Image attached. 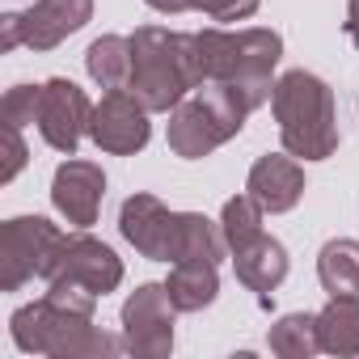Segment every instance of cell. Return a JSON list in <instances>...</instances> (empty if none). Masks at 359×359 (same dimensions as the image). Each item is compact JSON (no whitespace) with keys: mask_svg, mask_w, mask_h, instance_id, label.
Masks as SVG:
<instances>
[{"mask_svg":"<svg viewBox=\"0 0 359 359\" xmlns=\"http://www.w3.org/2000/svg\"><path fill=\"white\" fill-rule=\"evenodd\" d=\"M283 60V39L266 26H250L241 30V55H237V76L229 81L250 110L266 106L275 93V68Z\"/></svg>","mask_w":359,"mask_h":359,"instance_id":"cell-12","label":"cell"},{"mask_svg":"<svg viewBox=\"0 0 359 359\" xmlns=\"http://www.w3.org/2000/svg\"><path fill=\"white\" fill-rule=\"evenodd\" d=\"M271 110L279 123V144L296 161H330L338 152V114L334 89L304 68H292L275 81Z\"/></svg>","mask_w":359,"mask_h":359,"instance_id":"cell-1","label":"cell"},{"mask_svg":"<svg viewBox=\"0 0 359 359\" xmlns=\"http://www.w3.org/2000/svg\"><path fill=\"white\" fill-rule=\"evenodd\" d=\"M13 47H26L22 13H5V18H0V51H13Z\"/></svg>","mask_w":359,"mask_h":359,"instance_id":"cell-26","label":"cell"},{"mask_svg":"<svg viewBox=\"0 0 359 359\" xmlns=\"http://www.w3.org/2000/svg\"><path fill=\"white\" fill-rule=\"evenodd\" d=\"M148 9H156V13H165V18H173V13H187V9H195L191 0H144Z\"/></svg>","mask_w":359,"mask_h":359,"instance_id":"cell-28","label":"cell"},{"mask_svg":"<svg viewBox=\"0 0 359 359\" xmlns=\"http://www.w3.org/2000/svg\"><path fill=\"white\" fill-rule=\"evenodd\" d=\"M26 140H22V127H9L5 123V169H0V182H13V177L26 169Z\"/></svg>","mask_w":359,"mask_h":359,"instance_id":"cell-25","label":"cell"},{"mask_svg":"<svg viewBox=\"0 0 359 359\" xmlns=\"http://www.w3.org/2000/svg\"><path fill=\"white\" fill-rule=\"evenodd\" d=\"M89 18H93V0H34L22 13L26 47L30 51H55L64 39L85 30Z\"/></svg>","mask_w":359,"mask_h":359,"instance_id":"cell-14","label":"cell"},{"mask_svg":"<svg viewBox=\"0 0 359 359\" xmlns=\"http://www.w3.org/2000/svg\"><path fill=\"white\" fill-rule=\"evenodd\" d=\"M317 279L325 296H359V241H325L317 254Z\"/></svg>","mask_w":359,"mask_h":359,"instance_id":"cell-18","label":"cell"},{"mask_svg":"<svg viewBox=\"0 0 359 359\" xmlns=\"http://www.w3.org/2000/svg\"><path fill=\"white\" fill-rule=\"evenodd\" d=\"M254 110L245 106V97L233 89V85H220V81H203L191 97H182L173 110H169V148L173 156L182 161H203L212 156L220 144H229L233 135H241L245 118Z\"/></svg>","mask_w":359,"mask_h":359,"instance_id":"cell-4","label":"cell"},{"mask_svg":"<svg viewBox=\"0 0 359 359\" xmlns=\"http://www.w3.org/2000/svg\"><path fill=\"white\" fill-rule=\"evenodd\" d=\"M127 89L152 110L169 114L182 97L199 89L195 68V39L165 26H140L131 34V81Z\"/></svg>","mask_w":359,"mask_h":359,"instance_id":"cell-2","label":"cell"},{"mask_svg":"<svg viewBox=\"0 0 359 359\" xmlns=\"http://www.w3.org/2000/svg\"><path fill=\"white\" fill-rule=\"evenodd\" d=\"M195 5V13H203V18H212V22H250L254 13H258V5L262 0H191Z\"/></svg>","mask_w":359,"mask_h":359,"instance_id":"cell-24","label":"cell"},{"mask_svg":"<svg viewBox=\"0 0 359 359\" xmlns=\"http://www.w3.org/2000/svg\"><path fill=\"white\" fill-rule=\"evenodd\" d=\"M118 233L140 258H152V262H173L177 258V212H169L148 191L131 195L118 208Z\"/></svg>","mask_w":359,"mask_h":359,"instance_id":"cell-9","label":"cell"},{"mask_svg":"<svg viewBox=\"0 0 359 359\" xmlns=\"http://www.w3.org/2000/svg\"><path fill=\"white\" fill-rule=\"evenodd\" d=\"M342 30H346L351 47L359 51V0H346V22H342Z\"/></svg>","mask_w":359,"mask_h":359,"instance_id":"cell-27","label":"cell"},{"mask_svg":"<svg viewBox=\"0 0 359 359\" xmlns=\"http://www.w3.org/2000/svg\"><path fill=\"white\" fill-rule=\"evenodd\" d=\"M85 72L102 89H127L131 81V39L123 34H102L85 51Z\"/></svg>","mask_w":359,"mask_h":359,"instance_id":"cell-19","label":"cell"},{"mask_svg":"<svg viewBox=\"0 0 359 359\" xmlns=\"http://www.w3.org/2000/svg\"><path fill=\"white\" fill-rule=\"evenodd\" d=\"M68 233L47 216H13L0 229V292H22L30 279H51Z\"/></svg>","mask_w":359,"mask_h":359,"instance_id":"cell-5","label":"cell"},{"mask_svg":"<svg viewBox=\"0 0 359 359\" xmlns=\"http://www.w3.org/2000/svg\"><path fill=\"white\" fill-rule=\"evenodd\" d=\"M9 334H13L18 351L51 355V359H102V355L127 351V342L106 334L102 325H93L89 313H72L51 296L22 304L9 317Z\"/></svg>","mask_w":359,"mask_h":359,"instance_id":"cell-3","label":"cell"},{"mask_svg":"<svg viewBox=\"0 0 359 359\" xmlns=\"http://www.w3.org/2000/svg\"><path fill=\"white\" fill-rule=\"evenodd\" d=\"M233 271H237V283L250 287L258 296V304L266 309L271 292L287 279V250H283V241H275V237L262 233L258 241L233 250Z\"/></svg>","mask_w":359,"mask_h":359,"instance_id":"cell-15","label":"cell"},{"mask_svg":"<svg viewBox=\"0 0 359 359\" xmlns=\"http://www.w3.org/2000/svg\"><path fill=\"white\" fill-rule=\"evenodd\" d=\"M165 287H169V300H173L177 313H203V309L216 304V296H220V271H216V262H208V258L173 262Z\"/></svg>","mask_w":359,"mask_h":359,"instance_id":"cell-16","label":"cell"},{"mask_svg":"<svg viewBox=\"0 0 359 359\" xmlns=\"http://www.w3.org/2000/svg\"><path fill=\"white\" fill-rule=\"evenodd\" d=\"M89 118H93V102L89 93L68 81V76H51L43 85V106H39V131L43 140L64 152V156H76L81 140L89 135Z\"/></svg>","mask_w":359,"mask_h":359,"instance_id":"cell-8","label":"cell"},{"mask_svg":"<svg viewBox=\"0 0 359 359\" xmlns=\"http://www.w3.org/2000/svg\"><path fill=\"white\" fill-rule=\"evenodd\" d=\"M51 279H72V283H81V287H89V292H97V296H110V292L123 283V258H118L106 241H97V237H89V233L81 229L76 237L64 241Z\"/></svg>","mask_w":359,"mask_h":359,"instance_id":"cell-11","label":"cell"},{"mask_svg":"<svg viewBox=\"0 0 359 359\" xmlns=\"http://www.w3.org/2000/svg\"><path fill=\"white\" fill-rule=\"evenodd\" d=\"M102 199H106V173H102L97 161L68 156V161L55 169V177H51V203H55V212H60L72 229L97 224Z\"/></svg>","mask_w":359,"mask_h":359,"instance_id":"cell-10","label":"cell"},{"mask_svg":"<svg viewBox=\"0 0 359 359\" xmlns=\"http://www.w3.org/2000/svg\"><path fill=\"white\" fill-rule=\"evenodd\" d=\"M262 220H266V208H262L250 191L237 195V199H229L224 212H220V229H224L229 254L241 250V245H250V241H258V237H262Z\"/></svg>","mask_w":359,"mask_h":359,"instance_id":"cell-22","label":"cell"},{"mask_svg":"<svg viewBox=\"0 0 359 359\" xmlns=\"http://www.w3.org/2000/svg\"><path fill=\"white\" fill-rule=\"evenodd\" d=\"M173 300H169V287L165 283H140L127 300H123V342H127V355H140V359H169L173 351Z\"/></svg>","mask_w":359,"mask_h":359,"instance_id":"cell-6","label":"cell"},{"mask_svg":"<svg viewBox=\"0 0 359 359\" xmlns=\"http://www.w3.org/2000/svg\"><path fill=\"white\" fill-rule=\"evenodd\" d=\"M317 346L334 359L359 355V296H330V304L317 313Z\"/></svg>","mask_w":359,"mask_h":359,"instance_id":"cell-17","label":"cell"},{"mask_svg":"<svg viewBox=\"0 0 359 359\" xmlns=\"http://www.w3.org/2000/svg\"><path fill=\"white\" fill-rule=\"evenodd\" d=\"M245 191L271 216H283V212H292L304 199V169H300V161L292 152H266V156H258L250 165Z\"/></svg>","mask_w":359,"mask_h":359,"instance_id":"cell-13","label":"cell"},{"mask_svg":"<svg viewBox=\"0 0 359 359\" xmlns=\"http://www.w3.org/2000/svg\"><path fill=\"white\" fill-rule=\"evenodd\" d=\"M39 106H43V85H13L0 102V114L9 127H30L39 123Z\"/></svg>","mask_w":359,"mask_h":359,"instance_id":"cell-23","label":"cell"},{"mask_svg":"<svg viewBox=\"0 0 359 359\" xmlns=\"http://www.w3.org/2000/svg\"><path fill=\"white\" fill-rule=\"evenodd\" d=\"M266 346L279 355V359H313L321 346H317V313H283L271 334H266Z\"/></svg>","mask_w":359,"mask_h":359,"instance_id":"cell-21","label":"cell"},{"mask_svg":"<svg viewBox=\"0 0 359 359\" xmlns=\"http://www.w3.org/2000/svg\"><path fill=\"white\" fill-rule=\"evenodd\" d=\"M224 254H229V241L216 220H208L203 212H177V258L173 262H191V258L220 262Z\"/></svg>","mask_w":359,"mask_h":359,"instance_id":"cell-20","label":"cell"},{"mask_svg":"<svg viewBox=\"0 0 359 359\" xmlns=\"http://www.w3.org/2000/svg\"><path fill=\"white\" fill-rule=\"evenodd\" d=\"M148 106L131 93V89H106L102 102L93 106L89 118V140L110 152V156H135L148 140H152V123H148Z\"/></svg>","mask_w":359,"mask_h":359,"instance_id":"cell-7","label":"cell"}]
</instances>
